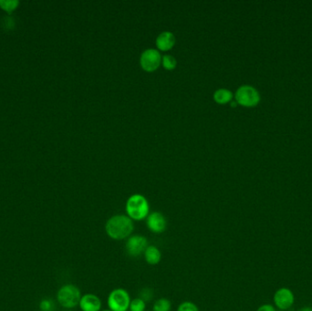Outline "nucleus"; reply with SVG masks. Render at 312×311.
<instances>
[{"label": "nucleus", "instance_id": "1", "mask_svg": "<svg viewBox=\"0 0 312 311\" xmlns=\"http://www.w3.org/2000/svg\"><path fill=\"white\" fill-rule=\"evenodd\" d=\"M135 225L128 215L116 214L106 222L105 231L111 239L123 240L130 238L134 232Z\"/></svg>", "mask_w": 312, "mask_h": 311}, {"label": "nucleus", "instance_id": "2", "mask_svg": "<svg viewBox=\"0 0 312 311\" xmlns=\"http://www.w3.org/2000/svg\"><path fill=\"white\" fill-rule=\"evenodd\" d=\"M149 204L144 196L132 195L126 203V212L129 217L135 221L145 219L149 214Z\"/></svg>", "mask_w": 312, "mask_h": 311}, {"label": "nucleus", "instance_id": "3", "mask_svg": "<svg viewBox=\"0 0 312 311\" xmlns=\"http://www.w3.org/2000/svg\"><path fill=\"white\" fill-rule=\"evenodd\" d=\"M81 293L79 287L72 284L62 286L57 293V299L60 305L65 309H73L80 304Z\"/></svg>", "mask_w": 312, "mask_h": 311}, {"label": "nucleus", "instance_id": "4", "mask_svg": "<svg viewBox=\"0 0 312 311\" xmlns=\"http://www.w3.org/2000/svg\"><path fill=\"white\" fill-rule=\"evenodd\" d=\"M237 103L245 107L257 106L260 102V94L253 86L243 85L236 92Z\"/></svg>", "mask_w": 312, "mask_h": 311}, {"label": "nucleus", "instance_id": "5", "mask_svg": "<svg viewBox=\"0 0 312 311\" xmlns=\"http://www.w3.org/2000/svg\"><path fill=\"white\" fill-rule=\"evenodd\" d=\"M130 303V295L123 288L113 289L108 297V306L111 311H127Z\"/></svg>", "mask_w": 312, "mask_h": 311}, {"label": "nucleus", "instance_id": "6", "mask_svg": "<svg viewBox=\"0 0 312 311\" xmlns=\"http://www.w3.org/2000/svg\"><path fill=\"white\" fill-rule=\"evenodd\" d=\"M148 246V240L145 237L141 235H135L128 238L125 244V249L129 256L138 257L141 254H144Z\"/></svg>", "mask_w": 312, "mask_h": 311}, {"label": "nucleus", "instance_id": "7", "mask_svg": "<svg viewBox=\"0 0 312 311\" xmlns=\"http://www.w3.org/2000/svg\"><path fill=\"white\" fill-rule=\"evenodd\" d=\"M294 294L288 287H281L276 291L274 303L280 311H287L293 305Z\"/></svg>", "mask_w": 312, "mask_h": 311}, {"label": "nucleus", "instance_id": "8", "mask_svg": "<svg viewBox=\"0 0 312 311\" xmlns=\"http://www.w3.org/2000/svg\"><path fill=\"white\" fill-rule=\"evenodd\" d=\"M140 61L143 69H145L147 71H153L159 67L161 55L156 49H146L141 54Z\"/></svg>", "mask_w": 312, "mask_h": 311}, {"label": "nucleus", "instance_id": "9", "mask_svg": "<svg viewBox=\"0 0 312 311\" xmlns=\"http://www.w3.org/2000/svg\"><path fill=\"white\" fill-rule=\"evenodd\" d=\"M146 226L151 232L161 234L166 231L167 221L165 215L160 212H153L148 214L146 218Z\"/></svg>", "mask_w": 312, "mask_h": 311}, {"label": "nucleus", "instance_id": "10", "mask_svg": "<svg viewBox=\"0 0 312 311\" xmlns=\"http://www.w3.org/2000/svg\"><path fill=\"white\" fill-rule=\"evenodd\" d=\"M79 305L82 311H101L102 301L94 294H85L81 296Z\"/></svg>", "mask_w": 312, "mask_h": 311}, {"label": "nucleus", "instance_id": "11", "mask_svg": "<svg viewBox=\"0 0 312 311\" xmlns=\"http://www.w3.org/2000/svg\"><path fill=\"white\" fill-rule=\"evenodd\" d=\"M175 42V37L169 31H165L160 34L156 39V45L161 50H168L171 49Z\"/></svg>", "mask_w": 312, "mask_h": 311}, {"label": "nucleus", "instance_id": "12", "mask_svg": "<svg viewBox=\"0 0 312 311\" xmlns=\"http://www.w3.org/2000/svg\"><path fill=\"white\" fill-rule=\"evenodd\" d=\"M144 258L149 265H157L162 259V253L154 245H148L146 250L144 251Z\"/></svg>", "mask_w": 312, "mask_h": 311}, {"label": "nucleus", "instance_id": "13", "mask_svg": "<svg viewBox=\"0 0 312 311\" xmlns=\"http://www.w3.org/2000/svg\"><path fill=\"white\" fill-rule=\"evenodd\" d=\"M233 93L227 89H219L214 92V99L220 104H227L232 100Z\"/></svg>", "mask_w": 312, "mask_h": 311}, {"label": "nucleus", "instance_id": "14", "mask_svg": "<svg viewBox=\"0 0 312 311\" xmlns=\"http://www.w3.org/2000/svg\"><path fill=\"white\" fill-rule=\"evenodd\" d=\"M172 304L170 300L167 299H159L153 304V311H170Z\"/></svg>", "mask_w": 312, "mask_h": 311}, {"label": "nucleus", "instance_id": "15", "mask_svg": "<svg viewBox=\"0 0 312 311\" xmlns=\"http://www.w3.org/2000/svg\"><path fill=\"white\" fill-rule=\"evenodd\" d=\"M145 308H146L145 301L140 299V298L131 300L130 307H129L130 311H145Z\"/></svg>", "mask_w": 312, "mask_h": 311}, {"label": "nucleus", "instance_id": "16", "mask_svg": "<svg viewBox=\"0 0 312 311\" xmlns=\"http://www.w3.org/2000/svg\"><path fill=\"white\" fill-rule=\"evenodd\" d=\"M19 5V1H13V0H0V6L6 10L7 12H11L14 9H16V7Z\"/></svg>", "mask_w": 312, "mask_h": 311}, {"label": "nucleus", "instance_id": "17", "mask_svg": "<svg viewBox=\"0 0 312 311\" xmlns=\"http://www.w3.org/2000/svg\"><path fill=\"white\" fill-rule=\"evenodd\" d=\"M39 309L41 311H53L55 309V304L51 299H43L39 303Z\"/></svg>", "mask_w": 312, "mask_h": 311}, {"label": "nucleus", "instance_id": "18", "mask_svg": "<svg viewBox=\"0 0 312 311\" xmlns=\"http://www.w3.org/2000/svg\"><path fill=\"white\" fill-rule=\"evenodd\" d=\"M177 311H199V309L195 303L191 301H184L179 305Z\"/></svg>", "mask_w": 312, "mask_h": 311}, {"label": "nucleus", "instance_id": "19", "mask_svg": "<svg viewBox=\"0 0 312 311\" xmlns=\"http://www.w3.org/2000/svg\"><path fill=\"white\" fill-rule=\"evenodd\" d=\"M163 65L167 69H173L176 66V60L171 55H165L163 58Z\"/></svg>", "mask_w": 312, "mask_h": 311}, {"label": "nucleus", "instance_id": "20", "mask_svg": "<svg viewBox=\"0 0 312 311\" xmlns=\"http://www.w3.org/2000/svg\"><path fill=\"white\" fill-rule=\"evenodd\" d=\"M152 298H153V291L151 288H144L141 290L140 299L146 302L147 300H151Z\"/></svg>", "mask_w": 312, "mask_h": 311}, {"label": "nucleus", "instance_id": "21", "mask_svg": "<svg viewBox=\"0 0 312 311\" xmlns=\"http://www.w3.org/2000/svg\"><path fill=\"white\" fill-rule=\"evenodd\" d=\"M257 311H276L275 308L270 304H264L260 306Z\"/></svg>", "mask_w": 312, "mask_h": 311}, {"label": "nucleus", "instance_id": "22", "mask_svg": "<svg viewBox=\"0 0 312 311\" xmlns=\"http://www.w3.org/2000/svg\"><path fill=\"white\" fill-rule=\"evenodd\" d=\"M312 311V308L305 307V308H302V309H300V311Z\"/></svg>", "mask_w": 312, "mask_h": 311}, {"label": "nucleus", "instance_id": "23", "mask_svg": "<svg viewBox=\"0 0 312 311\" xmlns=\"http://www.w3.org/2000/svg\"><path fill=\"white\" fill-rule=\"evenodd\" d=\"M237 104H238L237 102H233L232 104H231V106L235 107V106H237Z\"/></svg>", "mask_w": 312, "mask_h": 311}, {"label": "nucleus", "instance_id": "24", "mask_svg": "<svg viewBox=\"0 0 312 311\" xmlns=\"http://www.w3.org/2000/svg\"><path fill=\"white\" fill-rule=\"evenodd\" d=\"M110 311V310H105V311Z\"/></svg>", "mask_w": 312, "mask_h": 311}, {"label": "nucleus", "instance_id": "25", "mask_svg": "<svg viewBox=\"0 0 312 311\" xmlns=\"http://www.w3.org/2000/svg\"></svg>", "mask_w": 312, "mask_h": 311}, {"label": "nucleus", "instance_id": "26", "mask_svg": "<svg viewBox=\"0 0 312 311\" xmlns=\"http://www.w3.org/2000/svg\"></svg>", "mask_w": 312, "mask_h": 311}]
</instances>
